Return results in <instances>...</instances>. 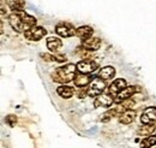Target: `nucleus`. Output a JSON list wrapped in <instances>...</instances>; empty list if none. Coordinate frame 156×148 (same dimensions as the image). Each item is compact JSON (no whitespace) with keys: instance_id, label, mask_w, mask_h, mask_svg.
Returning <instances> with one entry per match:
<instances>
[{"instance_id":"f257e3e1","label":"nucleus","mask_w":156,"mask_h":148,"mask_svg":"<svg viewBox=\"0 0 156 148\" xmlns=\"http://www.w3.org/2000/svg\"><path fill=\"white\" fill-rule=\"evenodd\" d=\"M37 19L34 16L25 13L24 11H13L9 16V23L12 29L17 33H25L27 30L31 29L36 25Z\"/></svg>"},{"instance_id":"f03ea898","label":"nucleus","mask_w":156,"mask_h":148,"mask_svg":"<svg viewBox=\"0 0 156 148\" xmlns=\"http://www.w3.org/2000/svg\"><path fill=\"white\" fill-rule=\"evenodd\" d=\"M76 71H77V65L75 64H66L64 66H60L55 69L52 72V78L54 82L58 83H69L76 77Z\"/></svg>"},{"instance_id":"7ed1b4c3","label":"nucleus","mask_w":156,"mask_h":148,"mask_svg":"<svg viewBox=\"0 0 156 148\" xmlns=\"http://www.w3.org/2000/svg\"><path fill=\"white\" fill-rule=\"evenodd\" d=\"M106 89V83L105 80H102L101 77H94L91 80V82L88 86V95L89 96H98L101 95L102 92Z\"/></svg>"},{"instance_id":"20e7f679","label":"nucleus","mask_w":156,"mask_h":148,"mask_svg":"<svg viewBox=\"0 0 156 148\" xmlns=\"http://www.w3.org/2000/svg\"><path fill=\"white\" fill-rule=\"evenodd\" d=\"M77 71L79 74H91L94 72L96 69L98 68V63L91 60V59H83L80 61H78L77 64Z\"/></svg>"},{"instance_id":"39448f33","label":"nucleus","mask_w":156,"mask_h":148,"mask_svg":"<svg viewBox=\"0 0 156 148\" xmlns=\"http://www.w3.org/2000/svg\"><path fill=\"white\" fill-rule=\"evenodd\" d=\"M46 34H47V30L43 27L35 25L31 29L27 30L24 33V36H25V39H28L29 41H40L42 37L46 36Z\"/></svg>"},{"instance_id":"423d86ee","label":"nucleus","mask_w":156,"mask_h":148,"mask_svg":"<svg viewBox=\"0 0 156 148\" xmlns=\"http://www.w3.org/2000/svg\"><path fill=\"white\" fill-rule=\"evenodd\" d=\"M140 92V87L139 86H130V87H126L125 89H122L121 92L117 95V98L114 99V102L115 104H121L122 101H125L126 99H130L133 94Z\"/></svg>"},{"instance_id":"0eeeda50","label":"nucleus","mask_w":156,"mask_h":148,"mask_svg":"<svg viewBox=\"0 0 156 148\" xmlns=\"http://www.w3.org/2000/svg\"><path fill=\"white\" fill-rule=\"evenodd\" d=\"M76 30L75 27L70 23H59L55 27V33L61 37H71L76 35Z\"/></svg>"},{"instance_id":"6e6552de","label":"nucleus","mask_w":156,"mask_h":148,"mask_svg":"<svg viewBox=\"0 0 156 148\" xmlns=\"http://www.w3.org/2000/svg\"><path fill=\"white\" fill-rule=\"evenodd\" d=\"M140 122L143 124H155L156 123V107H147L142 116Z\"/></svg>"},{"instance_id":"1a4fd4ad","label":"nucleus","mask_w":156,"mask_h":148,"mask_svg":"<svg viewBox=\"0 0 156 148\" xmlns=\"http://www.w3.org/2000/svg\"><path fill=\"white\" fill-rule=\"evenodd\" d=\"M114 102V99L111 96V94H101L94 101L95 107H111Z\"/></svg>"},{"instance_id":"9d476101","label":"nucleus","mask_w":156,"mask_h":148,"mask_svg":"<svg viewBox=\"0 0 156 148\" xmlns=\"http://www.w3.org/2000/svg\"><path fill=\"white\" fill-rule=\"evenodd\" d=\"M127 86H126V81L124 78H118L115 80L108 88V93L112 95V96H117L119 93L121 92L122 89H125Z\"/></svg>"},{"instance_id":"9b49d317","label":"nucleus","mask_w":156,"mask_h":148,"mask_svg":"<svg viewBox=\"0 0 156 148\" xmlns=\"http://www.w3.org/2000/svg\"><path fill=\"white\" fill-rule=\"evenodd\" d=\"M82 46L84 48H87L88 51L93 52V51H98L101 47V40L100 37H89L85 40H82Z\"/></svg>"},{"instance_id":"f8f14e48","label":"nucleus","mask_w":156,"mask_h":148,"mask_svg":"<svg viewBox=\"0 0 156 148\" xmlns=\"http://www.w3.org/2000/svg\"><path fill=\"white\" fill-rule=\"evenodd\" d=\"M62 47V41L59 39V37L55 36H51L47 39V48L53 52V53H57L61 50Z\"/></svg>"},{"instance_id":"ddd939ff","label":"nucleus","mask_w":156,"mask_h":148,"mask_svg":"<svg viewBox=\"0 0 156 148\" xmlns=\"http://www.w3.org/2000/svg\"><path fill=\"white\" fill-rule=\"evenodd\" d=\"M93 33H94V29L89 25H82L77 28L76 30V35L82 40H85V39H89V37L93 36Z\"/></svg>"},{"instance_id":"4468645a","label":"nucleus","mask_w":156,"mask_h":148,"mask_svg":"<svg viewBox=\"0 0 156 148\" xmlns=\"http://www.w3.org/2000/svg\"><path fill=\"white\" fill-rule=\"evenodd\" d=\"M93 77H90L89 75L87 74H79L75 77V86L78 88H82V87H87L89 86V83L91 82Z\"/></svg>"},{"instance_id":"2eb2a0df","label":"nucleus","mask_w":156,"mask_h":148,"mask_svg":"<svg viewBox=\"0 0 156 148\" xmlns=\"http://www.w3.org/2000/svg\"><path fill=\"white\" fill-rule=\"evenodd\" d=\"M114 76H115V69L111 65L105 66L98 71V77H101L102 80H111Z\"/></svg>"},{"instance_id":"dca6fc26","label":"nucleus","mask_w":156,"mask_h":148,"mask_svg":"<svg viewBox=\"0 0 156 148\" xmlns=\"http://www.w3.org/2000/svg\"><path fill=\"white\" fill-rule=\"evenodd\" d=\"M135 118H136V112L131 111V110H127V111H125L119 117V122L121 124H125L126 125V124L132 123L135 120Z\"/></svg>"},{"instance_id":"f3484780","label":"nucleus","mask_w":156,"mask_h":148,"mask_svg":"<svg viewBox=\"0 0 156 148\" xmlns=\"http://www.w3.org/2000/svg\"><path fill=\"white\" fill-rule=\"evenodd\" d=\"M4 1L12 11H23L25 6L24 0H4Z\"/></svg>"},{"instance_id":"a211bd4d","label":"nucleus","mask_w":156,"mask_h":148,"mask_svg":"<svg viewBox=\"0 0 156 148\" xmlns=\"http://www.w3.org/2000/svg\"><path fill=\"white\" fill-rule=\"evenodd\" d=\"M57 93H58L61 98H64V99H70V98H72V96H73L75 91H73V88H72V87L60 86V87L57 88Z\"/></svg>"},{"instance_id":"6ab92c4d","label":"nucleus","mask_w":156,"mask_h":148,"mask_svg":"<svg viewBox=\"0 0 156 148\" xmlns=\"http://www.w3.org/2000/svg\"><path fill=\"white\" fill-rule=\"evenodd\" d=\"M155 130H156L155 124H144L140 128H138L137 135H140V136H150Z\"/></svg>"},{"instance_id":"aec40b11","label":"nucleus","mask_w":156,"mask_h":148,"mask_svg":"<svg viewBox=\"0 0 156 148\" xmlns=\"http://www.w3.org/2000/svg\"><path fill=\"white\" fill-rule=\"evenodd\" d=\"M42 59L46 61H57V63H64L67 60V58L62 54H49V53H42Z\"/></svg>"},{"instance_id":"412c9836","label":"nucleus","mask_w":156,"mask_h":148,"mask_svg":"<svg viewBox=\"0 0 156 148\" xmlns=\"http://www.w3.org/2000/svg\"><path fill=\"white\" fill-rule=\"evenodd\" d=\"M156 145V135H150V136H147L139 145L140 148H151L153 146Z\"/></svg>"},{"instance_id":"4be33fe9","label":"nucleus","mask_w":156,"mask_h":148,"mask_svg":"<svg viewBox=\"0 0 156 148\" xmlns=\"http://www.w3.org/2000/svg\"><path fill=\"white\" fill-rule=\"evenodd\" d=\"M121 105L126 109V111H127V110H131V107H133V106H135V100H132L131 98H130V99H126L125 101H122V102H121Z\"/></svg>"},{"instance_id":"5701e85b","label":"nucleus","mask_w":156,"mask_h":148,"mask_svg":"<svg viewBox=\"0 0 156 148\" xmlns=\"http://www.w3.org/2000/svg\"><path fill=\"white\" fill-rule=\"evenodd\" d=\"M6 123L10 125V127H15L16 125V123H17V117L16 116H13V114H9L7 117H6Z\"/></svg>"},{"instance_id":"b1692460","label":"nucleus","mask_w":156,"mask_h":148,"mask_svg":"<svg viewBox=\"0 0 156 148\" xmlns=\"http://www.w3.org/2000/svg\"><path fill=\"white\" fill-rule=\"evenodd\" d=\"M88 95V87H82V88H79L77 92V96L79 99H83V98H85Z\"/></svg>"},{"instance_id":"393cba45","label":"nucleus","mask_w":156,"mask_h":148,"mask_svg":"<svg viewBox=\"0 0 156 148\" xmlns=\"http://www.w3.org/2000/svg\"><path fill=\"white\" fill-rule=\"evenodd\" d=\"M111 118H113V117L111 116V113H109V112L107 111V112H105V113L102 114V117H101V120L106 123V122H108V120H109Z\"/></svg>"},{"instance_id":"a878e982","label":"nucleus","mask_w":156,"mask_h":148,"mask_svg":"<svg viewBox=\"0 0 156 148\" xmlns=\"http://www.w3.org/2000/svg\"><path fill=\"white\" fill-rule=\"evenodd\" d=\"M4 2H5V1H1V18L5 16V7H4Z\"/></svg>"}]
</instances>
